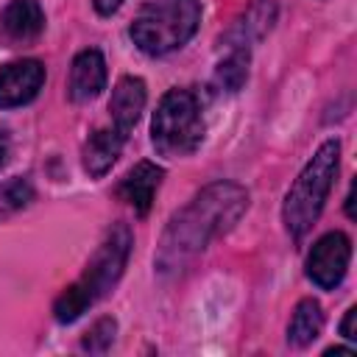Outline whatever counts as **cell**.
<instances>
[{
	"label": "cell",
	"mask_w": 357,
	"mask_h": 357,
	"mask_svg": "<svg viewBox=\"0 0 357 357\" xmlns=\"http://www.w3.org/2000/svg\"><path fill=\"white\" fill-rule=\"evenodd\" d=\"M326 354H354V349H326Z\"/></svg>",
	"instance_id": "obj_19"
},
{
	"label": "cell",
	"mask_w": 357,
	"mask_h": 357,
	"mask_svg": "<svg viewBox=\"0 0 357 357\" xmlns=\"http://www.w3.org/2000/svg\"><path fill=\"white\" fill-rule=\"evenodd\" d=\"M321 329H324L321 304L315 298H301L290 315V324H287V343L296 349H304L321 335Z\"/></svg>",
	"instance_id": "obj_13"
},
{
	"label": "cell",
	"mask_w": 357,
	"mask_h": 357,
	"mask_svg": "<svg viewBox=\"0 0 357 357\" xmlns=\"http://www.w3.org/2000/svg\"><path fill=\"white\" fill-rule=\"evenodd\" d=\"M45 31V11L39 0H8L0 11V39L11 47L31 45Z\"/></svg>",
	"instance_id": "obj_8"
},
{
	"label": "cell",
	"mask_w": 357,
	"mask_h": 357,
	"mask_svg": "<svg viewBox=\"0 0 357 357\" xmlns=\"http://www.w3.org/2000/svg\"><path fill=\"white\" fill-rule=\"evenodd\" d=\"M151 142L156 153L181 159L198 151L204 142L201 103L190 89H167L151 120Z\"/></svg>",
	"instance_id": "obj_5"
},
{
	"label": "cell",
	"mask_w": 357,
	"mask_h": 357,
	"mask_svg": "<svg viewBox=\"0 0 357 357\" xmlns=\"http://www.w3.org/2000/svg\"><path fill=\"white\" fill-rule=\"evenodd\" d=\"M114 332H117L114 318H98V321L89 326V332L84 335L81 349H84V351H92V354H103V351H109V346L114 343Z\"/></svg>",
	"instance_id": "obj_15"
},
{
	"label": "cell",
	"mask_w": 357,
	"mask_h": 357,
	"mask_svg": "<svg viewBox=\"0 0 357 357\" xmlns=\"http://www.w3.org/2000/svg\"><path fill=\"white\" fill-rule=\"evenodd\" d=\"M92 6H95V11H98L100 17H112V14L123 6V0H92Z\"/></svg>",
	"instance_id": "obj_17"
},
{
	"label": "cell",
	"mask_w": 357,
	"mask_h": 357,
	"mask_svg": "<svg viewBox=\"0 0 357 357\" xmlns=\"http://www.w3.org/2000/svg\"><path fill=\"white\" fill-rule=\"evenodd\" d=\"M45 84V64L39 59H20L0 67V109L31 103Z\"/></svg>",
	"instance_id": "obj_7"
},
{
	"label": "cell",
	"mask_w": 357,
	"mask_h": 357,
	"mask_svg": "<svg viewBox=\"0 0 357 357\" xmlns=\"http://www.w3.org/2000/svg\"><path fill=\"white\" fill-rule=\"evenodd\" d=\"M131 245H134L131 229L126 223H114L106 231V237L100 240L92 259L86 262L84 273L70 287H64V293L56 298L53 315L59 324H73L75 318H81L98 298H103L120 282L128 254H131Z\"/></svg>",
	"instance_id": "obj_2"
},
{
	"label": "cell",
	"mask_w": 357,
	"mask_h": 357,
	"mask_svg": "<svg viewBox=\"0 0 357 357\" xmlns=\"http://www.w3.org/2000/svg\"><path fill=\"white\" fill-rule=\"evenodd\" d=\"M145 100H148V89H145V81L137 78V75H123L114 89H112V98H109V112H112V126L128 137V131L137 126L142 109H145Z\"/></svg>",
	"instance_id": "obj_11"
},
{
	"label": "cell",
	"mask_w": 357,
	"mask_h": 357,
	"mask_svg": "<svg viewBox=\"0 0 357 357\" xmlns=\"http://www.w3.org/2000/svg\"><path fill=\"white\" fill-rule=\"evenodd\" d=\"M201 25V6L198 0H148L131 28V42L145 56H167L184 47Z\"/></svg>",
	"instance_id": "obj_4"
},
{
	"label": "cell",
	"mask_w": 357,
	"mask_h": 357,
	"mask_svg": "<svg viewBox=\"0 0 357 357\" xmlns=\"http://www.w3.org/2000/svg\"><path fill=\"white\" fill-rule=\"evenodd\" d=\"M215 78H218V84H220L223 89L237 92V89L245 84V78H248V47H243V45L234 47V50L218 64Z\"/></svg>",
	"instance_id": "obj_14"
},
{
	"label": "cell",
	"mask_w": 357,
	"mask_h": 357,
	"mask_svg": "<svg viewBox=\"0 0 357 357\" xmlns=\"http://www.w3.org/2000/svg\"><path fill=\"white\" fill-rule=\"evenodd\" d=\"M351 262V240L343 231H326L307 254V276L321 290H335Z\"/></svg>",
	"instance_id": "obj_6"
},
{
	"label": "cell",
	"mask_w": 357,
	"mask_h": 357,
	"mask_svg": "<svg viewBox=\"0 0 357 357\" xmlns=\"http://www.w3.org/2000/svg\"><path fill=\"white\" fill-rule=\"evenodd\" d=\"M126 137L112 126V128H98L86 137L84 148H81V159H84V170L92 178H100L112 170V165L117 162L120 151H123Z\"/></svg>",
	"instance_id": "obj_12"
},
{
	"label": "cell",
	"mask_w": 357,
	"mask_h": 357,
	"mask_svg": "<svg viewBox=\"0 0 357 357\" xmlns=\"http://www.w3.org/2000/svg\"><path fill=\"white\" fill-rule=\"evenodd\" d=\"M8 156H11V137L6 128H0V167H6Z\"/></svg>",
	"instance_id": "obj_18"
},
{
	"label": "cell",
	"mask_w": 357,
	"mask_h": 357,
	"mask_svg": "<svg viewBox=\"0 0 357 357\" xmlns=\"http://www.w3.org/2000/svg\"><path fill=\"white\" fill-rule=\"evenodd\" d=\"M162 176H165V170H162L156 162L142 159V162H137V165L120 178V184H117V198H120L123 204H128L137 215H148V209H151V204H153V195H156V190H159V184H162Z\"/></svg>",
	"instance_id": "obj_10"
},
{
	"label": "cell",
	"mask_w": 357,
	"mask_h": 357,
	"mask_svg": "<svg viewBox=\"0 0 357 357\" xmlns=\"http://www.w3.org/2000/svg\"><path fill=\"white\" fill-rule=\"evenodd\" d=\"M248 209V192L234 181L206 184L170 220L156 248V271L178 273L215 237L226 234Z\"/></svg>",
	"instance_id": "obj_1"
},
{
	"label": "cell",
	"mask_w": 357,
	"mask_h": 357,
	"mask_svg": "<svg viewBox=\"0 0 357 357\" xmlns=\"http://www.w3.org/2000/svg\"><path fill=\"white\" fill-rule=\"evenodd\" d=\"M354 321H357V307H349L343 321H340V335L346 340H357V332H354Z\"/></svg>",
	"instance_id": "obj_16"
},
{
	"label": "cell",
	"mask_w": 357,
	"mask_h": 357,
	"mask_svg": "<svg viewBox=\"0 0 357 357\" xmlns=\"http://www.w3.org/2000/svg\"><path fill=\"white\" fill-rule=\"evenodd\" d=\"M337 167H340V142L326 139L312 153V159L301 167L296 181L290 184L284 204H282V220L293 240H301L318 220V215L335 187Z\"/></svg>",
	"instance_id": "obj_3"
},
{
	"label": "cell",
	"mask_w": 357,
	"mask_h": 357,
	"mask_svg": "<svg viewBox=\"0 0 357 357\" xmlns=\"http://www.w3.org/2000/svg\"><path fill=\"white\" fill-rule=\"evenodd\" d=\"M106 86V59L98 47H86L75 53L70 64L67 78V95L73 103H89L95 100Z\"/></svg>",
	"instance_id": "obj_9"
}]
</instances>
